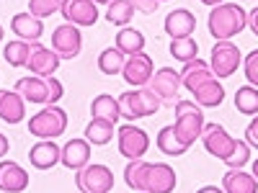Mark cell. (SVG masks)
Returning <instances> with one entry per match:
<instances>
[{"mask_svg":"<svg viewBox=\"0 0 258 193\" xmlns=\"http://www.w3.org/2000/svg\"><path fill=\"white\" fill-rule=\"evenodd\" d=\"M119 106H121V119H145V116H153L163 109V101L155 95V90L145 85V88H135V90H126L119 95Z\"/></svg>","mask_w":258,"mask_h":193,"instance_id":"277c9868","label":"cell"},{"mask_svg":"<svg viewBox=\"0 0 258 193\" xmlns=\"http://www.w3.org/2000/svg\"><path fill=\"white\" fill-rule=\"evenodd\" d=\"M124 62H126V54H121L116 47H109V49H103L101 57H98V70L103 75H121Z\"/></svg>","mask_w":258,"mask_h":193,"instance_id":"1f68e13d","label":"cell"},{"mask_svg":"<svg viewBox=\"0 0 258 193\" xmlns=\"http://www.w3.org/2000/svg\"><path fill=\"white\" fill-rule=\"evenodd\" d=\"M191 95H194V103L202 106V109H217L225 101V88L217 77H212V80L202 82L197 90H191Z\"/></svg>","mask_w":258,"mask_h":193,"instance_id":"603a6c76","label":"cell"},{"mask_svg":"<svg viewBox=\"0 0 258 193\" xmlns=\"http://www.w3.org/2000/svg\"><path fill=\"white\" fill-rule=\"evenodd\" d=\"M170 54H173V59L178 62H191V59H197L199 54V44L194 41L191 36H183V39H173L170 41Z\"/></svg>","mask_w":258,"mask_h":193,"instance_id":"d6a6232c","label":"cell"},{"mask_svg":"<svg viewBox=\"0 0 258 193\" xmlns=\"http://www.w3.org/2000/svg\"><path fill=\"white\" fill-rule=\"evenodd\" d=\"M158 3H163V0H158Z\"/></svg>","mask_w":258,"mask_h":193,"instance_id":"bcb514c9","label":"cell"},{"mask_svg":"<svg viewBox=\"0 0 258 193\" xmlns=\"http://www.w3.org/2000/svg\"><path fill=\"white\" fill-rule=\"evenodd\" d=\"M132 16H135V8H132V3L129 0H111L109 6H106V21L109 24H116V26H126L129 21H132Z\"/></svg>","mask_w":258,"mask_h":193,"instance_id":"4dcf8cb0","label":"cell"},{"mask_svg":"<svg viewBox=\"0 0 258 193\" xmlns=\"http://www.w3.org/2000/svg\"><path fill=\"white\" fill-rule=\"evenodd\" d=\"M129 3H132V8L135 11H140V13H155L158 11V0H129Z\"/></svg>","mask_w":258,"mask_h":193,"instance_id":"74e56055","label":"cell"},{"mask_svg":"<svg viewBox=\"0 0 258 193\" xmlns=\"http://www.w3.org/2000/svg\"><path fill=\"white\" fill-rule=\"evenodd\" d=\"M8 149H11V142L6 134H0V157H6L8 155Z\"/></svg>","mask_w":258,"mask_h":193,"instance_id":"ab89813d","label":"cell"},{"mask_svg":"<svg viewBox=\"0 0 258 193\" xmlns=\"http://www.w3.org/2000/svg\"><path fill=\"white\" fill-rule=\"evenodd\" d=\"M116 134V129L111 121L106 119H93L88 126H85V139H88L91 144H109Z\"/></svg>","mask_w":258,"mask_h":193,"instance_id":"f1b7e54d","label":"cell"},{"mask_svg":"<svg viewBox=\"0 0 258 193\" xmlns=\"http://www.w3.org/2000/svg\"><path fill=\"white\" fill-rule=\"evenodd\" d=\"M248 26H250V31L258 36V6H255V8L248 13Z\"/></svg>","mask_w":258,"mask_h":193,"instance_id":"f35d334b","label":"cell"},{"mask_svg":"<svg viewBox=\"0 0 258 193\" xmlns=\"http://www.w3.org/2000/svg\"><path fill=\"white\" fill-rule=\"evenodd\" d=\"M59 155H62V147L54 142V139H41L36 142L31 149H29V160L36 170H49L59 162Z\"/></svg>","mask_w":258,"mask_h":193,"instance_id":"ac0fdd59","label":"cell"},{"mask_svg":"<svg viewBox=\"0 0 258 193\" xmlns=\"http://www.w3.org/2000/svg\"><path fill=\"white\" fill-rule=\"evenodd\" d=\"M202 144L204 149L212 155V157H217V160H227L232 155V149H235V142L238 139H232L227 132H225V126L222 124H204V132H202Z\"/></svg>","mask_w":258,"mask_h":193,"instance_id":"30bf717a","label":"cell"},{"mask_svg":"<svg viewBox=\"0 0 258 193\" xmlns=\"http://www.w3.org/2000/svg\"><path fill=\"white\" fill-rule=\"evenodd\" d=\"M29 54H31V41H24V39L8 41L6 49H3V59L11 64V67H26Z\"/></svg>","mask_w":258,"mask_h":193,"instance_id":"83f0119b","label":"cell"},{"mask_svg":"<svg viewBox=\"0 0 258 193\" xmlns=\"http://www.w3.org/2000/svg\"><path fill=\"white\" fill-rule=\"evenodd\" d=\"M52 49L62 57V59H75L83 49V36L80 29L73 24H62L52 31Z\"/></svg>","mask_w":258,"mask_h":193,"instance_id":"8fae6325","label":"cell"},{"mask_svg":"<svg viewBox=\"0 0 258 193\" xmlns=\"http://www.w3.org/2000/svg\"><path fill=\"white\" fill-rule=\"evenodd\" d=\"M150 88L155 90V95L163 101V106H176L178 101V90H181V75L170 67L158 70L153 77H150Z\"/></svg>","mask_w":258,"mask_h":193,"instance_id":"4fadbf2b","label":"cell"},{"mask_svg":"<svg viewBox=\"0 0 258 193\" xmlns=\"http://www.w3.org/2000/svg\"><path fill=\"white\" fill-rule=\"evenodd\" d=\"M116 49L126 57H132V54H140L145 49V36L142 31L137 29H129V26H121V31L116 34Z\"/></svg>","mask_w":258,"mask_h":193,"instance_id":"484cf974","label":"cell"},{"mask_svg":"<svg viewBox=\"0 0 258 193\" xmlns=\"http://www.w3.org/2000/svg\"><path fill=\"white\" fill-rule=\"evenodd\" d=\"M91 114H93V119H106V121L116 124V121L121 119V106H119V98H114V95H109V93L96 95V98H93V103H91Z\"/></svg>","mask_w":258,"mask_h":193,"instance_id":"d4e9b609","label":"cell"},{"mask_svg":"<svg viewBox=\"0 0 258 193\" xmlns=\"http://www.w3.org/2000/svg\"><path fill=\"white\" fill-rule=\"evenodd\" d=\"M158 149H160V152L163 155H168V157H178V155H183L186 152V144L176 137V132H173V124H170V126H163L160 129V132H158Z\"/></svg>","mask_w":258,"mask_h":193,"instance_id":"4316f807","label":"cell"},{"mask_svg":"<svg viewBox=\"0 0 258 193\" xmlns=\"http://www.w3.org/2000/svg\"><path fill=\"white\" fill-rule=\"evenodd\" d=\"M209 64H212V72L214 77H230L235 75V70L243 64V54L238 49V44H232L230 39L225 41H217V44L212 47V54H209Z\"/></svg>","mask_w":258,"mask_h":193,"instance_id":"ba28073f","label":"cell"},{"mask_svg":"<svg viewBox=\"0 0 258 193\" xmlns=\"http://www.w3.org/2000/svg\"><path fill=\"white\" fill-rule=\"evenodd\" d=\"M202 3H204V6H212V8H214V6H222L225 0H202Z\"/></svg>","mask_w":258,"mask_h":193,"instance_id":"b9f144b4","label":"cell"},{"mask_svg":"<svg viewBox=\"0 0 258 193\" xmlns=\"http://www.w3.org/2000/svg\"><path fill=\"white\" fill-rule=\"evenodd\" d=\"M222 190L225 193H258V180L250 173L240 170H227L222 178Z\"/></svg>","mask_w":258,"mask_h":193,"instance_id":"cb8c5ba5","label":"cell"},{"mask_svg":"<svg viewBox=\"0 0 258 193\" xmlns=\"http://www.w3.org/2000/svg\"><path fill=\"white\" fill-rule=\"evenodd\" d=\"M126 188L140 193H173L176 188V170L165 162H147V160H129L124 167Z\"/></svg>","mask_w":258,"mask_h":193,"instance_id":"6da1fadb","label":"cell"},{"mask_svg":"<svg viewBox=\"0 0 258 193\" xmlns=\"http://www.w3.org/2000/svg\"><path fill=\"white\" fill-rule=\"evenodd\" d=\"M153 75H155V70H153V57L145 54V52L126 57L124 67H121V77H124L129 85H135V88H145Z\"/></svg>","mask_w":258,"mask_h":193,"instance_id":"9a60e30c","label":"cell"},{"mask_svg":"<svg viewBox=\"0 0 258 193\" xmlns=\"http://www.w3.org/2000/svg\"><path fill=\"white\" fill-rule=\"evenodd\" d=\"M93 3H101V6H109L111 0H93Z\"/></svg>","mask_w":258,"mask_h":193,"instance_id":"ee69618b","label":"cell"},{"mask_svg":"<svg viewBox=\"0 0 258 193\" xmlns=\"http://www.w3.org/2000/svg\"><path fill=\"white\" fill-rule=\"evenodd\" d=\"M235 109L245 116H255L258 114V88L253 85H243V88L235 90Z\"/></svg>","mask_w":258,"mask_h":193,"instance_id":"f546056e","label":"cell"},{"mask_svg":"<svg viewBox=\"0 0 258 193\" xmlns=\"http://www.w3.org/2000/svg\"><path fill=\"white\" fill-rule=\"evenodd\" d=\"M176 111V121H173V132L176 137L191 147L194 142H197L204 132V114H202V106H197L194 101H176L173 106Z\"/></svg>","mask_w":258,"mask_h":193,"instance_id":"3957f363","label":"cell"},{"mask_svg":"<svg viewBox=\"0 0 258 193\" xmlns=\"http://www.w3.org/2000/svg\"><path fill=\"white\" fill-rule=\"evenodd\" d=\"M181 75V85L191 93V90H197L202 82H207V80H212L214 77V72H212V67L204 62V59H191V62H186L183 64V70L178 72Z\"/></svg>","mask_w":258,"mask_h":193,"instance_id":"ffe728a7","label":"cell"},{"mask_svg":"<svg viewBox=\"0 0 258 193\" xmlns=\"http://www.w3.org/2000/svg\"><path fill=\"white\" fill-rule=\"evenodd\" d=\"M29 173L18 162L3 160L0 162V190L3 193H24L29 188Z\"/></svg>","mask_w":258,"mask_h":193,"instance_id":"2e32d148","label":"cell"},{"mask_svg":"<svg viewBox=\"0 0 258 193\" xmlns=\"http://www.w3.org/2000/svg\"><path fill=\"white\" fill-rule=\"evenodd\" d=\"M243 70H245V80H248V85L258 88V49H253V52L243 59Z\"/></svg>","mask_w":258,"mask_h":193,"instance_id":"d590c367","label":"cell"},{"mask_svg":"<svg viewBox=\"0 0 258 193\" xmlns=\"http://www.w3.org/2000/svg\"><path fill=\"white\" fill-rule=\"evenodd\" d=\"M11 31L24 41H39V36L44 34V24L31 13H16L11 18Z\"/></svg>","mask_w":258,"mask_h":193,"instance_id":"44dd1931","label":"cell"},{"mask_svg":"<svg viewBox=\"0 0 258 193\" xmlns=\"http://www.w3.org/2000/svg\"><path fill=\"white\" fill-rule=\"evenodd\" d=\"M62 8V0H29V13L36 18H49Z\"/></svg>","mask_w":258,"mask_h":193,"instance_id":"e575fe53","label":"cell"},{"mask_svg":"<svg viewBox=\"0 0 258 193\" xmlns=\"http://www.w3.org/2000/svg\"><path fill=\"white\" fill-rule=\"evenodd\" d=\"M209 34L225 41L230 36H238L245 26H248V13L238 6V3H222V6H214L209 13Z\"/></svg>","mask_w":258,"mask_h":193,"instance_id":"7a4b0ae2","label":"cell"},{"mask_svg":"<svg viewBox=\"0 0 258 193\" xmlns=\"http://www.w3.org/2000/svg\"><path fill=\"white\" fill-rule=\"evenodd\" d=\"M116 139H119V152L126 160H140V157H145V152L150 149L147 132H145V129H140V126H135V124L119 126Z\"/></svg>","mask_w":258,"mask_h":193,"instance_id":"9c48e42d","label":"cell"},{"mask_svg":"<svg viewBox=\"0 0 258 193\" xmlns=\"http://www.w3.org/2000/svg\"><path fill=\"white\" fill-rule=\"evenodd\" d=\"M245 142L250 144V147H255L258 149V114L253 116V121L245 126Z\"/></svg>","mask_w":258,"mask_h":193,"instance_id":"8d00e7d4","label":"cell"},{"mask_svg":"<svg viewBox=\"0 0 258 193\" xmlns=\"http://www.w3.org/2000/svg\"><path fill=\"white\" fill-rule=\"evenodd\" d=\"M91 160V142L88 139H68V144L62 147L59 162L70 170H80Z\"/></svg>","mask_w":258,"mask_h":193,"instance_id":"d6986e66","label":"cell"},{"mask_svg":"<svg viewBox=\"0 0 258 193\" xmlns=\"http://www.w3.org/2000/svg\"><path fill=\"white\" fill-rule=\"evenodd\" d=\"M26 116V101L16 90H0V119L6 124H21Z\"/></svg>","mask_w":258,"mask_h":193,"instance_id":"7402d4cb","label":"cell"},{"mask_svg":"<svg viewBox=\"0 0 258 193\" xmlns=\"http://www.w3.org/2000/svg\"><path fill=\"white\" fill-rule=\"evenodd\" d=\"M75 183L80 193H109L114 188V173L106 165H85L80 170H75Z\"/></svg>","mask_w":258,"mask_h":193,"instance_id":"52a82bcc","label":"cell"},{"mask_svg":"<svg viewBox=\"0 0 258 193\" xmlns=\"http://www.w3.org/2000/svg\"><path fill=\"white\" fill-rule=\"evenodd\" d=\"M62 57L54 52V49H47L44 44L39 41H31V54H29V62H26V70L34 72L36 77H52L59 67Z\"/></svg>","mask_w":258,"mask_h":193,"instance_id":"7c38bea8","label":"cell"},{"mask_svg":"<svg viewBox=\"0 0 258 193\" xmlns=\"http://www.w3.org/2000/svg\"><path fill=\"white\" fill-rule=\"evenodd\" d=\"M197 193H225L222 188H217V185H204V188H199Z\"/></svg>","mask_w":258,"mask_h":193,"instance_id":"60d3db41","label":"cell"},{"mask_svg":"<svg viewBox=\"0 0 258 193\" xmlns=\"http://www.w3.org/2000/svg\"><path fill=\"white\" fill-rule=\"evenodd\" d=\"M64 24H73V26H93L98 21V8L93 0H62V8H59Z\"/></svg>","mask_w":258,"mask_h":193,"instance_id":"5bb4252c","label":"cell"},{"mask_svg":"<svg viewBox=\"0 0 258 193\" xmlns=\"http://www.w3.org/2000/svg\"><path fill=\"white\" fill-rule=\"evenodd\" d=\"M0 41H3V26H0Z\"/></svg>","mask_w":258,"mask_h":193,"instance_id":"f6af8a7d","label":"cell"},{"mask_svg":"<svg viewBox=\"0 0 258 193\" xmlns=\"http://www.w3.org/2000/svg\"><path fill=\"white\" fill-rule=\"evenodd\" d=\"M248 160H250V144H248V142H243V139H238V142H235L232 155L225 160V165H227L230 170H240Z\"/></svg>","mask_w":258,"mask_h":193,"instance_id":"836d02e7","label":"cell"},{"mask_svg":"<svg viewBox=\"0 0 258 193\" xmlns=\"http://www.w3.org/2000/svg\"><path fill=\"white\" fill-rule=\"evenodd\" d=\"M165 34L173 36V39H183L191 36L194 29H197V16H194L188 8H176L165 16Z\"/></svg>","mask_w":258,"mask_h":193,"instance_id":"e0dca14e","label":"cell"},{"mask_svg":"<svg viewBox=\"0 0 258 193\" xmlns=\"http://www.w3.org/2000/svg\"><path fill=\"white\" fill-rule=\"evenodd\" d=\"M253 178H255V180H258V157H255V160H253Z\"/></svg>","mask_w":258,"mask_h":193,"instance_id":"7bdbcfd3","label":"cell"},{"mask_svg":"<svg viewBox=\"0 0 258 193\" xmlns=\"http://www.w3.org/2000/svg\"><path fill=\"white\" fill-rule=\"evenodd\" d=\"M24 101L29 103H57L62 98V82L57 77H18L16 80V88H13Z\"/></svg>","mask_w":258,"mask_h":193,"instance_id":"5b68a950","label":"cell"},{"mask_svg":"<svg viewBox=\"0 0 258 193\" xmlns=\"http://www.w3.org/2000/svg\"><path fill=\"white\" fill-rule=\"evenodd\" d=\"M64 129H68V111L59 109L57 103L41 109L29 119V132L39 139H57L64 134Z\"/></svg>","mask_w":258,"mask_h":193,"instance_id":"8992f818","label":"cell"}]
</instances>
